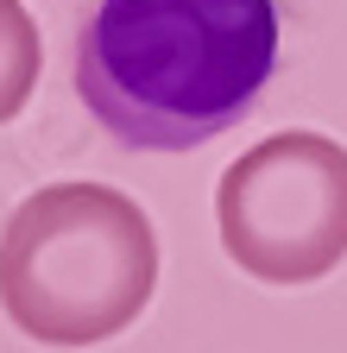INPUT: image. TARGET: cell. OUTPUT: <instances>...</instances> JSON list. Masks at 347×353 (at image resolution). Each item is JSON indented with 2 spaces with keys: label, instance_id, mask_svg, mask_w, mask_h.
<instances>
[{
  "label": "cell",
  "instance_id": "cell-3",
  "mask_svg": "<svg viewBox=\"0 0 347 353\" xmlns=\"http://www.w3.org/2000/svg\"><path fill=\"white\" fill-rule=\"evenodd\" d=\"M221 252L259 284H316L347 259V145L272 132L215 183Z\"/></svg>",
  "mask_w": 347,
  "mask_h": 353
},
{
  "label": "cell",
  "instance_id": "cell-2",
  "mask_svg": "<svg viewBox=\"0 0 347 353\" xmlns=\"http://www.w3.org/2000/svg\"><path fill=\"white\" fill-rule=\"evenodd\" d=\"M158 290L152 214L114 183H45L0 234V309L38 347H101Z\"/></svg>",
  "mask_w": 347,
  "mask_h": 353
},
{
  "label": "cell",
  "instance_id": "cell-4",
  "mask_svg": "<svg viewBox=\"0 0 347 353\" xmlns=\"http://www.w3.org/2000/svg\"><path fill=\"white\" fill-rule=\"evenodd\" d=\"M38 70H45V44H38V19L19 7V0H0V126L19 120Z\"/></svg>",
  "mask_w": 347,
  "mask_h": 353
},
{
  "label": "cell",
  "instance_id": "cell-1",
  "mask_svg": "<svg viewBox=\"0 0 347 353\" xmlns=\"http://www.w3.org/2000/svg\"><path fill=\"white\" fill-rule=\"evenodd\" d=\"M278 70V0H95L76 95L133 152H196L240 126Z\"/></svg>",
  "mask_w": 347,
  "mask_h": 353
}]
</instances>
